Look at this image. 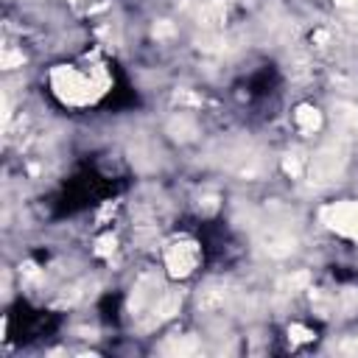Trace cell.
<instances>
[{"label":"cell","mask_w":358,"mask_h":358,"mask_svg":"<svg viewBox=\"0 0 358 358\" xmlns=\"http://www.w3.org/2000/svg\"><path fill=\"white\" fill-rule=\"evenodd\" d=\"M50 87L62 103L84 106L92 103L109 87V76L103 73V67H92L90 73H81L70 64H59L50 70Z\"/></svg>","instance_id":"1"},{"label":"cell","mask_w":358,"mask_h":358,"mask_svg":"<svg viewBox=\"0 0 358 358\" xmlns=\"http://www.w3.org/2000/svg\"><path fill=\"white\" fill-rule=\"evenodd\" d=\"M344 162H347V143H344V137L338 134L336 140H330L313 159H310V182H330V179H336L338 173H341V168H344Z\"/></svg>","instance_id":"2"},{"label":"cell","mask_w":358,"mask_h":358,"mask_svg":"<svg viewBox=\"0 0 358 358\" xmlns=\"http://www.w3.org/2000/svg\"><path fill=\"white\" fill-rule=\"evenodd\" d=\"M319 218H322V224H324L327 229H333L336 235H341V238L358 243V199L327 204V207H322Z\"/></svg>","instance_id":"3"},{"label":"cell","mask_w":358,"mask_h":358,"mask_svg":"<svg viewBox=\"0 0 358 358\" xmlns=\"http://www.w3.org/2000/svg\"><path fill=\"white\" fill-rule=\"evenodd\" d=\"M199 260H201L199 243L190 238H179V241L168 243V249H165V268H168V277H173V280L193 274Z\"/></svg>","instance_id":"4"},{"label":"cell","mask_w":358,"mask_h":358,"mask_svg":"<svg viewBox=\"0 0 358 358\" xmlns=\"http://www.w3.org/2000/svg\"><path fill=\"white\" fill-rule=\"evenodd\" d=\"M162 291H165V288L159 285L157 277H143V280L134 285V291H131V302H129L131 313H137V316H140L143 310L151 313V308H154V302L159 299Z\"/></svg>","instance_id":"5"},{"label":"cell","mask_w":358,"mask_h":358,"mask_svg":"<svg viewBox=\"0 0 358 358\" xmlns=\"http://www.w3.org/2000/svg\"><path fill=\"white\" fill-rule=\"evenodd\" d=\"M179 305H182V294H176V291H162L159 299H157L154 308H151V319H154V322H165V319H171L173 313H179Z\"/></svg>","instance_id":"6"},{"label":"cell","mask_w":358,"mask_h":358,"mask_svg":"<svg viewBox=\"0 0 358 358\" xmlns=\"http://www.w3.org/2000/svg\"><path fill=\"white\" fill-rule=\"evenodd\" d=\"M294 123H296L299 131L313 134V131L322 126V115H319L316 106H310V103H299V106L294 109Z\"/></svg>","instance_id":"7"},{"label":"cell","mask_w":358,"mask_h":358,"mask_svg":"<svg viewBox=\"0 0 358 358\" xmlns=\"http://www.w3.org/2000/svg\"><path fill=\"white\" fill-rule=\"evenodd\" d=\"M282 171L288 173V176H302V157L299 154H285L282 157Z\"/></svg>","instance_id":"8"},{"label":"cell","mask_w":358,"mask_h":358,"mask_svg":"<svg viewBox=\"0 0 358 358\" xmlns=\"http://www.w3.org/2000/svg\"><path fill=\"white\" fill-rule=\"evenodd\" d=\"M168 352H193L196 350V341L190 338V336H179V338H173V341H168V347H165Z\"/></svg>","instance_id":"9"},{"label":"cell","mask_w":358,"mask_h":358,"mask_svg":"<svg viewBox=\"0 0 358 358\" xmlns=\"http://www.w3.org/2000/svg\"><path fill=\"white\" fill-rule=\"evenodd\" d=\"M0 64L6 67V70H11V67H20L22 64V50H3V59H0Z\"/></svg>","instance_id":"10"},{"label":"cell","mask_w":358,"mask_h":358,"mask_svg":"<svg viewBox=\"0 0 358 358\" xmlns=\"http://www.w3.org/2000/svg\"><path fill=\"white\" fill-rule=\"evenodd\" d=\"M115 252V238L112 235H103V238H98V243H95V255H101V257H109Z\"/></svg>","instance_id":"11"},{"label":"cell","mask_w":358,"mask_h":358,"mask_svg":"<svg viewBox=\"0 0 358 358\" xmlns=\"http://www.w3.org/2000/svg\"><path fill=\"white\" fill-rule=\"evenodd\" d=\"M288 336H291V341H310L313 338V333L308 327H302V324H291L288 327Z\"/></svg>","instance_id":"12"},{"label":"cell","mask_w":358,"mask_h":358,"mask_svg":"<svg viewBox=\"0 0 358 358\" xmlns=\"http://www.w3.org/2000/svg\"><path fill=\"white\" fill-rule=\"evenodd\" d=\"M173 34V25L171 22H157V28H154V36L157 39H165V36H171Z\"/></svg>","instance_id":"13"},{"label":"cell","mask_w":358,"mask_h":358,"mask_svg":"<svg viewBox=\"0 0 358 358\" xmlns=\"http://www.w3.org/2000/svg\"><path fill=\"white\" fill-rule=\"evenodd\" d=\"M341 8H358V0H336Z\"/></svg>","instance_id":"14"},{"label":"cell","mask_w":358,"mask_h":358,"mask_svg":"<svg viewBox=\"0 0 358 358\" xmlns=\"http://www.w3.org/2000/svg\"><path fill=\"white\" fill-rule=\"evenodd\" d=\"M341 350H344V352H350V350H352V352H358V341H347Z\"/></svg>","instance_id":"15"},{"label":"cell","mask_w":358,"mask_h":358,"mask_svg":"<svg viewBox=\"0 0 358 358\" xmlns=\"http://www.w3.org/2000/svg\"><path fill=\"white\" fill-rule=\"evenodd\" d=\"M70 3H76V0H70Z\"/></svg>","instance_id":"16"}]
</instances>
